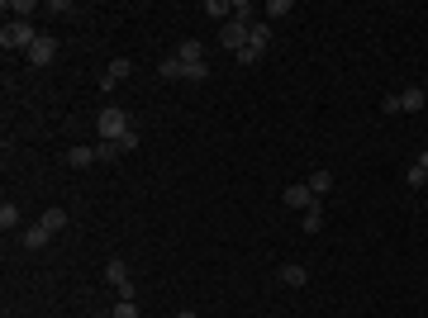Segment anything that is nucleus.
I'll return each mask as SVG.
<instances>
[{"label": "nucleus", "instance_id": "obj_1", "mask_svg": "<svg viewBox=\"0 0 428 318\" xmlns=\"http://www.w3.org/2000/svg\"><path fill=\"white\" fill-rule=\"evenodd\" d=\"M38 43V29H33V19H10V24L0 29V48H33Z\"/></svg>", "mask_w": 428, "mask_h": 318}, {"label": "nucleus", "instance_id": "obj_2", "mask_svg": "<svg viewBox=\"0 0 428 318\" xmlns=\"http://www.w3.org/2000/svg\"><path fill=\"white\" fill-rule=\"evenodd\" d=\"M95 129H100V138H105V143H119L124 133H134V129H129V114H124L119 105H105V109H100Z\"/></svg>", "mask_w": 428, "mask_h": 318}, {"label": "nucleus", "instance_id": "obj_3", "mask_svg": "<svg viewBox=\"0 0 428 318\" xmlns=\"http://www.w3.org/2000/svg\"><path fill=\"white\" fill-rule=\"evenodd\" d=\"M105 280L119 290V299H134V280H129V266H124V257H109V262H105Z\"/></svg>", "mask_w": 428, "mask_h": 318}, {"label": "nucleus", "instance_id": "obj_4", "mask_svg": "<svg viewBox=\"0 0 428 318\" xmlns=\"http://www.w3.org/2000/svg\"><path fill=\"white\" fill-rule=\"evenodd\" d=\"M257 24V19H252ZM252 24H243V19H229V24L219 29V43L229 48V53H243L247 48V33H252Z\"/></svg>", "mask_w": 428, "mask_h": 318}, {"label": "nucleus", "instance_id": "obj_5", "mask_svg": "<svg viewBox=\"0 0 428 318\" xmlns=\"http://www.w3.org/2000/svg\"><path fill=\"white\" fill-rule=\"evenodd\" d=\"M53 57H57V38L53 33H38V43L29 48V67H53Z\"/></svg>", "mask_w": 428, "mask_h": 318}, {"label": "nucleus", "instance_id": "obj_6", "mask_svg": "<svg viewBox=\"0 0 428 318\" xmlns=\"http://www.w3.org/2000/svg\"><path fill=\"white\" fill-rule=\"evenodd\" d=\"M281 205H291V209H309V205H319V200H314V195H309V186H305V181H300V186H286L281 190Z\"/></svg>", "mask_w": 428, "mask_h": 318}, {"label": "nucleus", "instance_id": "obj_7", "mask_svg": "<svg viewBox=\"0 0 428 318\" xmlns=\"http://www.w3.org/2000/svg\"><path fill=\"white\" fill-rule=\"evenodd\" d=\"M276 280H281L286 290H300V285L309 280V271H305V266H300V262H286V266H281V271H276Z\"/></svg>", "mask_w": 428, "mask_h": 318}, {"label": "nucleus", "instance_id": "obj_8", "mask_svg": "<svg viewBox=\"0 0 428 318\" xmlns=\"http://www.w3.org/2000/svg\"><path fill=\"white\" fill-rule=\"evenodd\" d=\"M424 105H428V90H424V86H404V90H400V109H404V114H419Z\"/></svg>", "mask_w": 428, "mask_h": 318}, {"label": "nucleus", "instance_id": "obj_9", "mask_svg": "<svg viewBox=\"0 0 428 318\" xmlns=\"http://www.w3.org/2000/svg\"><path fill=\"white\" fill-rule=\"evenodd\" d=\"M305 186H309V195H314V200H319V195H328V190H333V171H328V166H314V171H309V181H305Z\"/></svg>", "mask_w": 428, "mask_h": 318}, {"label": "nucleus", "instance_id": "obj_10", "mask_svg": "<svg viewBox=\"0 0 428 318\" xmlns=\"http://www.w3.org/2000/svg\"><path fill=\"white\" fill-rule=\"evenodd\" d=\"M20 242H24L29 252H38V247H48V242H53V233H48L43 223H33V228H24V233H20Z\"/></svg>", "mask_w": 428, "mask_h": 318}, {"label": "nucleus", "instance_id": "obj_11", "mask_svg": "<svg viewBox=\"0 0 428 318\" xmlns=\"http://www.w3.org/2000/svg\"><path fill=\"white\" fill-rule=\"evenodd\" d=\"M129 72H134V62H129V57H114V62H109V72H105V90H114Z\"/></svg>", "mask_w": 428, "mask_h": 318}, {"label": "nucleus", "instance_id": "obj_12", "mask_svg": "<svg viewBox=\"0 0 428 318\" xmlns=\"http://www.w3.org/2000/svg\"><path fill=\"white\" fill-rule=\"evenodd\" d=\"M404 181H409V186H414V190H419V186H424V181H428V152H419V157L409 161V171H404Z\"/></svg>", "mask_w": 428, "mask_h": 318}, {"label": "nucleus", "instance_id": "obj_13", "mask_svg": "<svg viewBox=\"0 0 428 318\" xmlns=\"http://www.w3.org/2000/svg\"><path fill=\"white\" fill-rule=\"evenodd\" d=\"M38 223H43L48 233H62V228H67V209H62V205H48V209H43V218H38Z\"/></svg>", "mask_w": 428, "mask_h": 318}, {"label": "nucleus", "instance_id": "obj_14", "mask_svg": "<svg viewBox=\"0 0 428 318\" xmlns=\"http://www.w3.org/2000/svg\"><path fill=\"white\" fill-rule=\"evenodd\" d=\"M67 166H77V171L95 166V148H86V143H81V148H72V152H67Z\"/></svg>", "mask_w": 428, "mask_h": 318}, {"label": "nucleus", "instance_id": "obj_15", "mask_svg": "<svg viewBox=\"0 0 428 318\" xmlns=\"http://www.w3.org/2000/svg\"><path fill=\"white\" fill-rule=\"evenodd\" d=\"M300 223H305V233L314 238V233H319V228H323V205H309V209L300 214Z\"/></svg>", "mask_w": 428, "mask_h": 318}, {"label": "nucleus", "instance_id": "obj_16", "mask_svg": "<svg viewBox=\"0 0 428 318\" xmlns=\"http://www.w3.org/2000/svg\"><path fill=\"white\" fill-rule=\"evenodd\" d=\"M176 62H186V67H195V62H205V57H200V43H195V38H186V43H181V48H176Z\"/></svg>", "mask_w": 428, "mask_h": 318}, {"label": "nucleus", "instance_id": "obj_17", "mask_svg": "<svg viewBox=\"0 0 428 318\" xmlns=\"http://www.w3.org/2000/svg\"><path fill=\"white\" fill-rule=\"evenodd\" d=\"M119 157H124V143H105V138L95 143V161H119Z\"/></svg>", "mask_w": 428, "mask_h": 318}, {"label": "nucleus", "instance_id": "obj_18", "mask_svg": "<svg viewBox=\"0 0 428 318\" xmlns=\"http://www.w3.org/2000/svg\"><path fill=\"white\" fill-rule=\"evenodd\" d=\"M0 10H5V15H15V19H29V15H33L38 5H33V0H5Z\"/></svg>", "mask_w": 428, "mask_h": 318}, {"label": "nucleus", "instance_id": "obj_19", "mask_svg": "<svg viewBox=\"0 0 428 318\" xmlns=\"http://www.w3.org/2000/svg\"><path fill=\"white\" fill-rule=\"evenodd\" d=\"M162 77L167 81H186V67H181L176 57H162Z\"/></svg>", "mask_w": 428, "mask_h": 318}, {"label": "nucleus", "instance_id": "obj_20", "mask_svg": "<svg viewBox=\"0 0 428 318\" xmlns=\"http://www.w3.org/2000/svg\"><path fill=\"white\" fill-rule=\"evenodd\" d=\"M0 228H5V233H10V228H20V209H15L10 200L0 205Z\"/></svg>", "mask_w": 428, "mask_h": 318}, {"label": "nucleus", "instance_id": "obj_21", "mask_svg": "<svg viewBox=\"0 0 428 318\" xmlns=\"http://www.w3.org/2000/svg\"><path fill=\"white\" fill-rule=\"evenodd\" d=\"M262 53H267V48H257V43H247V48H243V53H234L243 62V67H257V62H262Z\"/></svg>", "mask_w": 428, "mask_h": 318}, {"label": "nucleus", "instance_id": "obj_22", "mask_svg": "<svg viewBox=\"0 0 428 318\" xmlns=\"http://www.w3.org/2000/svg\"><path fill=\"white\" fill-rule=\"evenodd\" d=\"M267 38H271V24H262V19H257V24H252V33H247V43H257V48H267Z\"/></svg>", "mask_w": 428, "mask_h": 318}, {"label": "nucleus", "instance_id": "obj_23", "mask_svg": "<svg viewBox=\"0 0 428 318\" xmlns=\"http://www.w3.org/2000/svg\"><path fill=\"white\" fill-rule=\"evenodd\" d=\"M109 318H138V304L134 299H119V304L109 309Z\"/></svg>", "mask_w": 428, "mask_h": 318}, {"label": "nucleus", "instance_id": "obj_24", "mask_svg": "<svg viewBox=\"0 0 428 318\" xmlns=\"http://www.w3.org/2000/svg\"><path fill=\"white\" fill-rule=\"evenodd\" d=\"M205 15L224 19V15H234V5H229V0H205Z\"/></svg>", "mask_w": 428, "mask_h": 318}, {"label": "nucleus", "instance_id": "obj_25", "mask_svg": "<svg viewBox=\"0 0 428 318\" xmlns=\"http://www.w3.org/2000/svg\"><path fill=\"white\" fill-rule=\"evenodd\" d=\"M291 10H295V0H267V15H276V19L291 15Z\"/></svg>", "mask_w": 428, "mask_h": 318}, {"label": "nucleus", "instance_id": "obj_26", "mask_svg": "<svg viewBox=\"0 0 428 318\" xmlns=\"http://www.w3.org/2000/svg\"><path fill=\"white\" fill-rule=\"evenodd\" d=\"M234 19H243V24H252V5H247V0H234Z\"/></svg>", "mask_w": 428, "mask_h": 318}, {"label": "nucleus", "instance_id": "obj_27", "mask_svg": "<svg viewBox=\"0 0 428 318\" xmlns=\"http://www.w3.org/2000/svg\"><path fill=\"white\" fill-rule=\"evenodd\" d=\"M381 109H385V114H404V109H400V90H390V95L381 100Z\"/></svg>", "mask_w": 428, "mask_h": 318}, {"label": "nucleus", "instance_id": "obj_28", "mask_svg": "<svg viewBox=\"0 0 428 318\" xmlns=\"http://www.w3.org/2000/svg\"><path fill=\"white\" fill-rule=\"evenodd\" d=\"M171 318H200V314H195V309H176Z\"/></svg>", "mask_w": 428, "mask_h": 318}, {"label": "nucleus", "instance_id": "obj_29", "mask_svg": "<svg viewBox=\"0 0 428 318\" xmlns=\"http://www.w3.org/2000/svg\"><path fill=\"white\" fill-rule=\"evenodd\" d=\"M424 209H428V205H424Z\"/></svg>", "mask_w": 428, "mask_h": 318}]
</instances>
